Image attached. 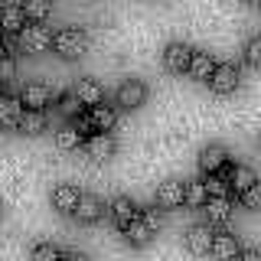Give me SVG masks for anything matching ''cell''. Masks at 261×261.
I'll list each match as a JSON object with an SVG mask.
<instances>
[{"label":"cell","mask_w":261,"mask_h":261,"mask_svg":"<svg viewBox=\"0 0 261 261\" xmlns=\"http://www.w3.org/2000/svg\"><path fill=\"white\" fill-rule=\"evenodd\" d=\"M239 261H261V248H242V255H239Z\"/></svg>","instance_id":"cell-35"},{"label":"cell","mask_w":261,"mask_h":261,"mask_svg":"<svg viewBox=\"0 0 261 261\" xmlns=\"http://www.w3.org/2000/svg\"><path fill=\"white\" fill-rule=\"evenodd\" d=\"M228 183H232V190H235V193H248L251 186L258 183V176H255V170H251V167L239 163V167L228 170Z\"/></svg>","instance_id":"cell-21"},{"label":"cell","mask_w":261,"mask_h":261,"mask_svg":"<svg viewBox=\"0 0 261 261\" xmlns=\"http://www.w3.org/2000/svg\"><path fill=\"white\" fill-rule=\"evenodd\" d=\"M62 261H88V258L82 255V251H65V255H62Z\"/></svg>","instance_id":"cell-36"},{"label":"cell","mask_w":261,"mask_h":261,"mask_svg":"<svg viewBox=\"0 0 261 261\" xmlns=\"http://www.w3.org/2000/svg\"><path fill=\"white\" fill-rule=\"evenodd\" d=\"M79 202H82V193H79L75 183H59L53 190V206L59 209V212H72V216H75Z\"/></svg>","instance_id":"cell-12"},{"label":"cell","mask_w":261,"mask_h":261,"mask_svg":"<svg viewBox=\"0 0 261 261\" xmlns=\"http://www.w3.org/2000/svg\"><path fill=\"white\" fill-rule=\"evenodd\" d=\"M65 251H59L53 242H39V245H33V261H62Z\"/></svg>","instance_id":"cell-27"},{"label":"cell","mask_w":261,"mask_h":261,"mask_svg":"<svg viewBox=\"0 0 261 261\" xmlns=\"http://www.w3.org/2000/svg\"><path fill=\"white\" fill-rule=\"evenodd\" d=\"M23 114H27V105H23L20 95H10V92L0 95V121H4V127H20Z\"/></svg>","instance_id":"cell-10"},{"label":"cell","mask_w":261,"mask_h":261,"mask_svg":"<svg viewBox=\"0 0 261 261\" xmlns=\"http://www.w3.org/2000/svg\"><path fill=\"white\" fill-rule=\"evenodd\" d=\"M46 111H30L27 108V114H23V121H20V130L23 134H39V130H46Z\"/></svg>","instance_id":"cell-25"},{"label":"cell","mask_w":261,"mask_h":261,"mask_svg":"<svg viewBox=\"0 0 261 261\" xmlns=\"http://www.w3.org/2000/svg\"><path fill=\"white\" fill-rule=\"evenodd\" d=\"M193 56H196V49L190 43L173 39V43H167V49H163V65H167L170 72H190Z\"/></svg>","instance_id":"cell-3"},{"label":"cell","mask_w":261,"mask_h":261,"mask_svg":"<svg viewBox=\"0 0 261 261\" xmlns=\"http://www.w3.org/2000/svg\"><path fill=\"white\" fill-rule=\"evenodd\" d=\"M59 111L65 114V118L79 121V118H82V101H79V95H75V92H62V95H59Z\"/></svg>","instance_id":"cell-26"},{"label":"cell","mask_w":261,"mask_h":261,"mask_svg":"<svg viewBox=\"0 0 261 261\" xmlns=\"http://www.w3.org/2000/svg\"><path fill=\"white\" fill-rule=\"evenodd\" d=\"M88 118H92L95 134H108L118 121V111H114V105H95V108H88Z\"/></svg>","instance_id":"cell-17"},{"label":"cell","mask_w":261,"mask_h":261,"mask_svg":"<svg viewBox=\"0 0 261 261\" xmlns=\"http://www.w3.org/2000/svg\"><path fill=\"white\" fill-rule=\"evenodd\" d=\"M72 92L79 95V101L82 105H88V108H95V105H101L105 101V88H101V82L98 79H88V75H82L75 82V88Z\"/></svg>","instance_id":"cell-13"},{"label":"cell","mask_w":261,"mask_h":261,"mask_svg":"<svg viewBox=\"0 0 261 261\" xmlns=\"http://www.w3.org/2000/svg\"><path fill=\"white\" fill-rule=\"evenodd\" d=\"M85 150H88V157H92V160H108L111 153H114V137L111 134H88Z\"/></svg>","instance_id":"cell-18"},{"label":"cell","mask_w":261,"mask_h":261,"mask_svg":"<svg viewBox=\"0 0 261 261\" xmlns=\"http://www.w3.org/2000/svg\"><path fill=\"white\" fill-rule=\"evenodd\" d=\"M183 242H186V248H190L193 255H212V242H216V232H212V225H209V222H196V225L186 228Z\"/></svg>","instance_id":"cell-4"},{"label":"cell","mask_w":261,"mask_h":261,"mask_svg":"<svg viewBox=\"0 0 261 261\" xmlns=\"http://www.w3.org/2000/svg\"><path fill=\"white\" fill-rule=\"evenodd\" d=\"M101 212H105V202L98 199L95 193H82V202H79V209H75L79 222H98Z\"/></svg>","instance_id":"cell-20"},{"label":"cell","mask_w":261,"mask_h":261,"mask_svg":"<svg viewBox=\"0 0 261 261\" xmlns=\"http://www.w3.org/2000/svg\"><path fill=\"white\" fill-rule=\"evenodd\" d=\"M85 141H88V137L82 134L75 124H65V127L56 130V144H59L62 150H75V147H79V144H85Z\"/></svg>","instance_id":"cell-23"},{"label":"cell","mask_w":261,"mask_h":261,"mask_svg":"<svg viewBox=\"0 0 261 261\" xmlns=\"http://www.w3.org/2000/svg\"><path fill=\"white\" fill-rule=\"evenodd\" d=\"M56 53L65 56V59H75V56L85 53V46H88V36H85V30L82 27H59L56 30Z\"/></svg>","instance_id":"cell-2"},{"label":"cell","mask_w":261,"mask_h":261,"mask_svg":"<svg viewBox=\"0 0 261 261\" xmlns=\"http://www.w3.org/2000/svg\"><path fill=\"white\" fill-rule=\"evenodd\" d=\"M114 101L121 105V108H141V105L147 101V85L141 79H124L118 85V92H114Z\"/></svg>","instance_id":"cell-5"},{"label":"cell","mask_w":261,"mask_h":261,"mask_svg":"<svg viewBox=\"0 0 261 261\" xmlns=\"http://www.w3.org/2000/svg\"><path fill=\"white\" fill-rule=\"evenodd\" d=\"M212 255L219 261H232L242 255V245H239V235L232 232H216V242H212Z\"/></svg>","instance_id":"cell-15"},{"label":"cell","mask_w":261,"mask_h":261,"mask_svg":"<svg viewBox=\"0 0 261 261\" xmlns=\"http://www.w3.org/2000/svg\"><path fill=\"white\" fill-rule=\"evenodd\" d=\"M242 202H245L248 209H261V179H258L255 186H251L248 193H242Z\"/></svg>","instance_id":"cell-32"},{"label":"cell","mask_w":261,"mask_h":261,"mask_svg":"<svg viewBox=\"0 0 261 261\" xmlns=\"http://www.w3.org/2000/svg\"><path fill=\"white\" fill-rule=\"evenodd\" d=\"M153 235H157V232H153V228H150V225H147V222H144V219H141V216H137V219H134V222H130V225L124 228V239H127L130 245H147V242H150V239H153Z\"/></svg>","instance_id":"cell-22"},{"label":"cell","mask_w":261,"mask_h":261,"mask_svg":"<svg viewBox=\"0 0 261 261\" xmlns=\"http://www.w3.org/2000/svg\"><path fill=\"white\" fill-rule=\"evenodd\" d=\"M27 4H16V0H7L0 7V23H4V33H20L27 27Z\"/></svg>","instance_id":"cell-11"},{"label":"cell","mask_w":261,"mask_h":261,"mask_svg":"<svg viewBox=\"0 0 261 261\" xmlns=\"http://www.w3.org/2000/svg\"><path fill=\"white\" fill-rule=\"evenodd\" d=\"M206 202H209L206 179H186V206H202L206 209Z\"/></svg>","instance_id":"cell-24"},{"label":"cell","mask_w":261,"mask_h":261,"mask_svg":"<svg viewBox=\"0 0 261 261\" xmlns=\"http://www.w3.org/2000/svg\"><path fill=\"white\" fill-rule=\"evenodd\" d=\"M206 216H209V225H222L232 219V196H212L206 202Z\"/></svg>","instance_id":"cell-19"},{"label":"cell","mask_w":261,"mask_h":261,"mask_svg":"<svg viewBox=\"0 0 261 261\" xmlns=\"http://www.w3.org/2000/svg\"><path fill=\"white\" fill-rule=\"evenodd\" d=\"M255 144H258V150H261V134H258V137H255Z\"/></svg>","instance_id":"cell-37"},{"label":"cell","mask_w":261,"mask_h":261,"mask_svg":"<svg viewBox=\"0 0 261 261\" xmlns=\"http://www.w3.org/2000/svg\"><path fill=\"white\" fill-rule=\"evenodd\" d=\"M239 65L235 62H219V69H216V75L209 79V85H212V92H219V95H228V92H235L239 88Z\"/></svg>","instance_id":"cell-9"},{"label":"cell","mask_w":261,"mask_h":261,"mask_svg":"<svg viewBox=\"0 0 261 261\" xmlns=\"http://www.w3.org/2000/svg\"><path fill=\"white\" fill-rule=\"evenodd\" d=\"M13 75H16V59H13L10 53H4V59H0V82L7 85Z\"/></svg>","instance_id":"cell-31"},{"label":"cell","mask_w":261,"mask_h":261,"mask_svg":"<svg viewBox=\"0 0 261 261\" xmlns=\"http://www.w3.org/2000/svg\"><path fill=\"white\" fill-rule=\"evenodd\" d=\"M49 10H53V4H49V0H27V16H30V23H46Z\"/></svg>","instance_id":"cell-28"},{"label":"cell","mask_w":261,"mask_h":261,"mask_svg":"<svg viewBox=\"0 0 261 261\" xmlns=\"http://www.w3.org/2000/svg\"><path fill=\"white\" fill-rule=\"evenodd\" d=\"M225 160H228V150L219 141H212V144H202V150H199V170L206 176L212 173H219V170L225 167Z\"/></svg>","instance_id":"cell-8"},{"label":"cell","mask_w":261,"mask_h":261,"mask_svg":"<svg viewBox=\"0 0 261 261\" xmlns=\"http://www.w3.org/2000/svg\"><path fill=\"white\" fill-rule=\"evenodd\" d=\"M141 219H144V222H147V225L153 228V232H157V228H160V222H163L160 209H141Z\"/></svg>","instance_id":"cell-33"},{"label":"cell","mask_w":261,"mask_h":261,"mask_svg":"<svg viewBox=\"0 0 261 261\" xmlns=\"http://www.w3.org/2000/svg\"><path fill=\"white\" fill-rule=\"evenodd\" d=\"M245 59H248L251 65H261V33L245 43Z\"/></svg>","instance_id":"cell-30"},{"label":"cell","mask_w":261,"mask_h":261,"mask_svg":"<svg viewBox=\"0 0 261 261\" xmlns=\"http://www.w3.org/2000/svg\"><path fill=\"white\" fill-rule=\"evenodd\" d=\"M53 43H56V33L49 23H27L20 30V49H27V53H46Z\"/></svg>","instance_id":"cell-1"},{"label":"cell","mask_w":261,"mask_h":261,"mask_svg":"<svg viewBox=\"0 0 261 261\" xmlns=\"http://www.w3.org/2000/svg\"><path fill=\"white\" fill-rule=\"evenodd\" d=\"M206 190H209V199L212 196H228L232 193V183H228V176L212 173V176H206Z\"/></svg>","instance_id":"cell-29"},{"label":"cell","mask_w":261,"mask_h":261,"mask_svg":"<svg viewBox=\"0 0 261 261\" xmlns=\"http://www.w3.org/2000/svg\"><path fill=\"white\" fill-rule=\"evenodd\" d=\"M20 98L30 111H43V105H49V98H53V88H49L46 82H27V88L20 92Z\"/></svg>","instance_id":"cell-14"},{"label":"cell","mask_w":261,"mask_h":261,"mask_svg":"<svg viewBox=\"0 0 261 261\" xmlns=\"http://www.w3.org/2000/svg\"><path fill=\"white\" fill-rule=\"evenodd\" d=\"M4 49L13 56L16 49H20V33H4Z\"/></svg>","instance_id":"cell-34"},{"label":"cell","mask_w":261,"mask_h":261,"mask_svg":"<svg viewBox=\"0 0 261 261\" xmlns=\"http://www.w3.org/2000/svg\"><path fill=\"white\" fill-rule=\"evenodd\" d=\"M108 212H111L114 225H118L121 232H124V228H127L130 222H134L137 216H141V209H137V202L130 199V196H124V193H121V196H114V199L108 202Z\"/></svg>","instance_id":"cell-6"},{"label":"cell","mask_w":261,"mask_h":261,"mask_svg":"<svg viewBox=\"0 0 261 261\" xmlns=\"http://www.w3.org/2000/svg\"><path fill=\"white\" fill-rule=\"evenodd\" d=\"M216 69H219V62L212 59V53L196 49V56H193V62H190V75L199 79V82H209L212 75H216Z\"/></svg>","instance_id":"cell-16"},{"label":"cell","mask_w":261,"mask_h":261,"mask_svg":"<svg viewBox=\"0 0 261 261\" xmlns=\"http://www.w3.org/2000/svg\"><path fill=\"white\" fill-rule=\"evenodd\" d=\"M183 202H186V179L170 176L157 186V206L173 209V206H183Z\"/></svg>","instance_id":"cell-7"}]
</instances>
